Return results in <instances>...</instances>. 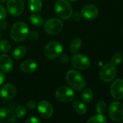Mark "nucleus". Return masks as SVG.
I'll return each mask as SVG.
<instances>
[{
	"label": "nucleus",
	"mask_w": 123,
	"mask_h": 123,
	"mask_svg": "<svg viewBox=\"0 0 123 123\" xmlns=\"http://www.w3.org/2000/svg\"><path fill=\"white\" fill-rule=\"evenodd\" d=\"M13 62L12 58L7 55L0 56V68L5 73L10 72L13 70Z\"/></svg>",
	"instance_id": "obj_16"
},
{
	"label": "nucleus",
	"mask_w": 123,
	"mask_h": 123,
	"mask_svg": "<svg viewBox=\"0 0 123 123\" xmlns=\"http://www.w3.org/2000/svg\"><path fill=\"white\" fill-rule=\"evenodd\" d=\"M37 110L40 116L45 119L49 118L54 112L52 106L47 101L40 102L37 106Z\"/></svg>",
	"instance_id": "obj_12"
},
{
	"label": "nucleus",
	"mask_w": 123,
	"mask_h": 123,
	"mask_svg": "<svg viewBox=\"0 0 123 123\" xmlns=\"http://www.w3.org/2000/svg\"><path fill=\"white\" fill-rule=\"evenodd\" d=\"M7 16V12L6 10L3 6L0 5V20H2L4 19Z\"/></svg>",
	"instance_id": "obj_30"
},
{
	"label": "nucleus",
	"mask_w": 123,
	"mask_h": 123,
	"mask_svg": "<svg viewBox=\"0 0 123 123\" xmlns=\"http://www.w3.org/2000/svg\"><path fill=\"white\" fill-rule=\"evenodd\" d=\"M40 120L39 118L35 117H30L26 120V123H40Z\"/></svg>",
	"instance_id": "obj_31"
},
{
	"label": "nucleus",
	"mask_w": 123,
	"mask_h": 123,
	"mask_svg": "<svg viewBox=\"0 0 123 123\" xmlns=\"http://www.w3.org/2000/svg\"><path fill=\"white\" fill-rule=\"evenodd\" d=\"M17 93L16 88L11 84L3 85L0 89V94L4 100H10L15 97Z\"/></svg>",
	"instance_id": "obj_13"
},
{
	"label": "nucleus",
	"mask_w": 123,
	"mask_h": 123,
	"mask_svg": "<svg viewBox=\"0 0 123 123\" xmlns=\"http://www.w3.org/2000/svg\"><path fill=\"white\" fill-rule=\"evenodd\" d=\"M0 37H1V33H0Z\"/></svg>",
	"instance_id": "obj_39"
},
{
	"label": "nucleus",
	"mask_w": 123,
	"mask_h": 123,
	"mask_svg": "<svg viewBox=\"0 0 123 123\" xmlns=\"http://www.w3.org/2000/svg\"><path fill=\"white\" fill-rule=\"evenodd\" d=\"M80 14L82 17L85 19L92 20L97 17L98 14V10L93 5H87L82 9Z\"/></svg>",
	"instance_id": "obj_14"
},
{
	"label": "nucleus",
	"mask_w": 123,
	"mask_h": 123,
	"mask_svg": "<svg viewBox=\"0 0 123 123\" xmlns=\"http://www.w3.org/2000/svg\"><path fill=\"white\" fill-rule=\"evenodd\" d=\"M30 21L32 25L37 26H42L44 23L43 18L38 14H33L31 15L30 18Z\"/></svg>",
	"instance_id": "obj_22"
},
{
	"label": "nucleus",
	"mask_w": 123,
	"mask_h": 123,
	"mask_svg": "<svg viewBox=\"0 0 123 123\" xmlns=\"http://www.w3.org/2000/svg\"><path fill=\"white\" fill-rule=\"evenodd\" d=\"M68 1H69L70 2H76V1H78V0H68Z\"/></svg>",
	"instance_id": "obj_37"
},
{
	"label": "nucleus",
	"mask_w": 123,
	"mask_h": 123,
	"mask_svg": "<svg viewBox=\"0 0 123 123\" xmlns=\"http://www.w3.org/2000/svg\"><path fill=\"white\" fill-rule=\"evenodd\" d=\"M106 117L102 114H99L98 115H96L90 118L87 121V123H107Z\"/></svg>",
	"instance_id": "obj_24"
},
{
	"label": "nucleus",
	"mask_w": 123,
	"mask_h": 123,
	"mask_svg": "<svg viewBox=\"0 0 123 123\" xmlns=\"http://www.w3.org/2000/svg\"><path fill=\"white\" fill-rule=\"evenodd\" d=\"M66 80L70 86L76 91H80L85 86L84 78L79 72L70 70L66 74Z\"/></svg>",
	"instance_id": "obj_1"
},
{
	"label": "nucleus",
	"mask_w": 123,
	"mask_h": 123,
	"mask_svg": "<svg viewBox=\"0 0 123 123\" xmlns=\"http://www.w3.org/2000/svg\"><path fill=\"white\" fill-rule=\"evenodd\" d=\"M73 108L74 111L79 115H84L86 112V106L79 101H75L73 102Z\"/></svg>",
	"instance_id": "obj_20"
},
{
	"label": "nucleus",
	"mask_w": 123,
	"mask_h": 123,
	"mask_svg": "<svg viewBox=\"0 0 123 123\" xmlns=\"http://www.w3.org/2000/svg\"><path fill=\"white\" fill-rule=\"evenodd\" d=\"M82 41L79 38H75L71 42L70 44V50L72 52H75L80 49Z\"/></svg>",
	"instance_id": "obj_23"
},
{
	"label": "nucleus",
	"mask_w": 123,
	"mask_h": 123,
	"mask_svg": "<svg viewBox=\"0 0 123 123\" xmlns=\"http://www.w3.org/2000/svg\"><path fill=\"white\" fill-rule=\"evenodd\" d=\"M111 93L113 98L116 100L123 98V79H117L111 86Z\"/></svg>",
	"instance_id": "obj_11"
},
{
	"label": "nucleus",
	"mask_w": 123,
	"mask_h": 123,
	"mask_svg": "<svg viewBox=\"0 0 123 123\" xmlns=\"http://www.w3.org/2000/svg\"><path fill=\"white\" fill-rule=\"evenodd\" d=\"M28 7L34 13L39 12L42 8V0H28Z\"/></svg>",
	"instance_id": "obj_18"
},
{
	"label": "nucleus",
	"mask_w": 123,
	"mask_h": 123,
	"mask_svg": "<svg viewBox=\"0 0 123 123\" xmlns=\"http://www.w3.org/2000/svg\"><path fill=\"white\" fill-rule=\"evenodd\" d=\"M116 74L115 66L112 62H108L100 70L99 77L103 82H109L115 78Z\"/></svg>",
	"instance_id": "obj_4"
},
{
	"label": "nucleus",
	"mask_w": 123,
	"mask_h": 123,
	"mask_svg": "<svg viewBox=\"0 0 123 123\" xmlns=\"http://www.w3.org/2000/svg\"><path fill=\"white\" fill-rule=\"evenodd\" d=\"M26 52V48L24 46H20L16 48L12 53L13 58L15 60H20L22 58Z\"/></svg>",
	"instance_id": "obj_19"
},
{
	"label": "nucleus",
	"mask_w": 123,
	"mask_h": 123,
	"mask_svg": "<svg viewBox=\"0 0 123 123\" xmlns=\"http://www.w3.org/2000/svg\"><path fill=\"white\" fill-rule=\"evenodd\" d=\"M38 33L36 31H31L28 33L29 38L32 40H36L38 38Z\"/></svg>",
	"instance_id": "obj_29"
},
{
	"label": "nucleus",
	"mask_w": 123,
	"mask_h": 123,
	"mask_svg": "<svg viewBox=\"0 0 123 123\" xmlns=\"http://www.w3.org/2000/svg\"><path fill=\"white\" fill-rule=\"evenodd\" d=\"M81 17V14H80V13H78V12H76V13H74V14H73V15L72 16V19H73V20H74V21L78 22L80 20Z\"/></svg>",
	"instance_id": "obj_34"
},
{
	"label": "nucleus",
	"mask_w": 123,
	"mask_h": 123,
	"mask_svg": "<svg viewBox=\"0 0 123 123\" xmlns=\"http://www.w3.org/2000/svg\"><path fill=\"white\" fill-rule=\"evenodd\" d=\"M55 97L62 102H69L74 98V93L71 88L66 86H60L55 92Z\"/></svg>",
	"instance_id": "obj_7"
},
{
	"label": "nucleus",
	"mask_w": 123,
	"mask_h": 123,
	"mask_svg": "<svg viewBox=\"0 0 123 123\" xmlns=\"http://www.w3.org/2000/svg\"><path fill=\"white\" fill-rule=\"evenodd\" d=\"M63 24L61 20L56 18L50 19L47 20L44 25V28L46 32L50 35L58 34L62 30Z\"/></svg>",
	"instance_id": "obj_8"
},
{
	"label": "nucleus",
	"mask_w": 123,
	"mask_h": 123,
	"mask_svg": "<svg viewBox=\"0 0 123 123\" xmlns=\"http://www.w3.org/2000/svg\"><path fill=\"white\" fill-rule=\"evenodd\" d=\"M62 52V46L56 41L50 42L46 46L44 54L49 59H55L60 56Z\"/></svg>",
	"instance_id": "obj_5"
},
{
	"label": "nucleus",
	"mask_w": 123,
	"mask_h": 123,
	"mask_svg": "<svg viewBox=\"0 0 123 123\" xmlns=\"http://www.w3.org/2000/svg\"><path fill=\"white\" fill-rule=\"evenodd\" d=\"M37 68V64L34 61L32 60H25L22 62L20 68L23 72L25 73H32L36 70Z\"/></svg>",
	"instance_id": "obj_17"
},
{
	"label": "nucleus",
	"mask_w": 123,
	"mask_h": 123,
	"mask_svg": "<svg viewBox=\"0 0 123 123\" xmlns=\"http://www.w3.org/2000/svg\"><path fill=\"white\" fill-rule=\"evenodd\" d=\"M7 8L11 15L18 16L24 11V3L22 0H8L7 2Z\"/></svg>",
	"instance_id": "obj_10"
},
{
	"label": "nucleus",
	"mask_w": 123,
	"mask_h": 123,
	"mask_svg": "<svg viewBox=\"0 0 123 123\" xmlns=\"http://www.w3.org/2000/svg\"><path fill=\"white\" fill-rule=\"evenodd\" d=\"M28 25L23 22H17L14 23L11 28V37L16 42L24 41L28 37Z\"/></svg>",
	"instance_id": "obj_2"
},
{
	"label": "nucleus",
	"mask_w": 123,
	"mask_h": 123,
	"mask_svg": "<svg viewBox=\"0 0 123 123\" xmlns=\"http://www.w3.org/2000/svg\"><path fill=\"white\" fill-rule=\"evenodd\" d=\"M93 92L90 88H86L82 93V100L85 103H89L93 99Z\"/></svg>",
	"instance_id": "obj_21"
},
{
	"label": "nucleus",
	"mask_w": 123,
	"mask_h": 123,
	"mask_svg": "<svg viewBox=\"0 0 123 123\" xmlns=\"http://www.w3.org/2000/svg\"><path fill=\"white\" fill-rule=\"evenodd\" d=\"M11 49V44L8 41L1 40L0 41V52L3 53L8 52Z\"/></svg>",
	"instance_id": "obj_25"
},
{
	"label": "nucleus",
	"mask_w": 123,
	"mask_h": 123,
	"mask_svg": "<svg viewBox=\"0 0 123 123\" xmlns=\"http://www.w3.org/2000/svg\"><path fill=\"white\" fill-rule=\"evenodd\" d=\"M68 60H69L68 56L66 54H61L60 55V60L62 63H67V62H68Z\"/></svg>",
	"instance_id": "obj_33"
},
{
	"label": "nucleus",
	"mask_w": 123,
	"mask_h": 123,
	"mask_svg": "<svg viewBox=\"0 0 123 123\" xmlns=\"http://www.w3.org/2000/svg\"><path fill=\"white\" fill-rule=\"evenodd\" d=\"M26 106L30 109H35L37 106V105L34 101L30 100L26 103Z\"/></svg>",
	"instance_id": "obj_32"
},
{
	"label": "nucleus",
	"mask_w": 123,
	"mask_h": 123,
	"mask_svg": "<svg viewBox=\"0 0 123 123\" xmlns=\"http://www.w3.org/2000/svg\"><path fill=\"white\" fill-rule=\"evenodd\" d=\"M7 23L6 21H2L0 22V28L2 30L7 28Z\"/></svg>",
	"instance_id": "obj_36"
},
{
	"label": "nucleus",
	"mask_w": 123,
	"mask_h": 123,
	"mask_svg": "<svg viewBox=\"0 0 123 123\" xmlns=\"http://www.w3.org/2000/svg\"><path fill=\"white\" fill-rule=\"evenodd\" d=\"M90 60L85 55L77 54L72 58V65L74 68L78 70H85L90 66Z\"/></svg>",
	"instance_id": "obj_9"
},
{
	"label": "nucleus",
	"mask_w": 123,
	"mask_h": 123,
	"mask_svg": "<svg viewBox=\"0 0 123 123\" xmlns=\"http://www.w3.org/2000/svg\"><path fill=\"white\" fill-rule=\"evenodd\" d=\"M5 80H6L5 75L4 74V73H2V72H1V71H0V85L3 84V83L5 82Z\"/></svg>",
	"instance_id": "obj_35"
},
{
	"label": "nucleus",
	"mask_w": 123,
	"mask_h": 123,
	"mask_svg": "<svg viewBox=\"0 0 123 123\" xmlns=\"http://www.w3.org/2000/svg\"><path fill=\"white\" fill-rule=\"evenodd\" d=\"M56 15L63 20L70 19L72 15V7L67 0H58L55 4Z\"/></svg>",
	"instance_id": "obj_3"
},
{
	"label": "nucleus",
	"mask_w": 123,
	"mask_h": 123,
	"mask_svg": "<svg viewBox=\"0 0 123 123\" xmlns=\"http://www.w3.org/2000/svg\"><path fill=\"white\" fill-rule=\"evenodd\" d=\"M109 115L112 121L121 122L123 121V105L121 102H114L109 108Z\"/></svg>",
	"instance_id": "obj_6"
},
{
	"label": "nucleus",
	"mask_w": 123,
	"mask_h": 123,
	"mask_svg": "<svg viewBox=\"0 0 123 123\" xmlns=\"http://www.w3.org/2000/svg\"><path fill=\"white\" fill-rule=\"evenodd\" d=\"M96 110L98 114H103L106 110V105L104 102H98L96 106Z\"/></svg>",
	"instance_id": "obj_28"
},
{
	"label": "nucleus",
	"mask_w": 123,
	"mask_h": 123,
	"mask_svg": "<svg viewBox=\"0 0 123 123\" xmlns=\"http://www.w3.org/2000/svg\"><path fill=\"white\" fill-rule=\"evenodd\" d=\"M6 1V0H0V2H1V3H2V2H4Z\"/></svg>",
	"instance_id": "obj_38"
},
{
	"label": "nucleus",
	"mask_w": 123,
	"mask_h": 123,
	"mask_svg": "<svg viewBox=\"0 0 123 123\" xmlns=\"http://www.w3.org/2000/svg\"><path fill=\"white\" fill-rule=\"evenodd\" d=\"M123 59V56L121 53H116L112 56L111 59V62L115 66H118L122 62Z\"/></svg>",
	"instance_id": "obj_26"
},
{
	"label": "nucleus",
	"mask_w": 123,
	"mask_h": 123,
	"mask_svg": "<svg viewBox=\"0 0 123 123\" xmlns=\"http://www.w3.org/2000/svg\"><path fill=\"white\" fill-rule=\"evenodd\" d=\"M26 114V109L23 106H19L16 109V116L19 118L24 117Z\"/></svg>",
	"instance_id": "obj_27"
},
{
	"label": "nucleus",
	"mask_w": 123,
	"mask_h": 123,
	"mask_svg": "<svg viewBox=\"0 0 123 123\" xmlns=\"http://www.w3.org/2000/svg\"><path fill=\"white\" fill-rule=\"evenodd\" d=\"M16 116L12 111L6 108L0 109V123L16 122Z\"/></svg>",
	"instance_id": "obj_15"
}]
</instances>
